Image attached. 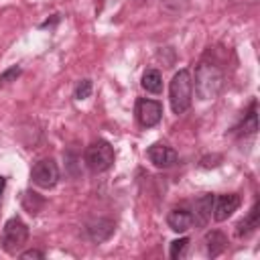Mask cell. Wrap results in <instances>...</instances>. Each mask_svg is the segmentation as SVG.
Listing matches in <instances>:
<instances>
[{
  "mask_svg": "<svg viewBox=\"0 0 260 260\" xmlns=\"http://www.w3.org/2000/svg\"><path fill=\"white\" fill-rule=\"evenodd\" d=\"M4 187H6V179H4L2 175H0V195L4 193Z\"/></svg>",
  "mask_w": 260,
  "mask_h": 260,
  "instance_id": "cell-21",
  "label": "cell"
},
{
  "mask_svg": "<svg viewBox=\"0 0 260 260\" xmlns=\"http://www.w3.org/2000/svg\"><path fill=\"white\" fill-rule=\"evenodd\" d=\"M83 158L91 173H104L114 165V148L106 140H95L85 148Z\"/></svg>",
  "mask_w": 260,
  "mask_h": 260,
  "instance_id": "cell-4",
  "label": "cell"
},
{
  "mask_svg": "<svg viewBox=\"0 0 260 260\" xmlns=\"http://www.w3.org/2000/svg\"><path fill=\"white\" fill-rule=\"evenodd\" d=\"M22 205H24V209H26L28 213H39V209L45 205V201H43V197H39L37 193L26 191V193L22 195Z\"/></svg>",
  "mask_w": 260,
  "mask_h": 260,
  "instance_id": "cell-16",
  "label": "cell"
},
{
  "mask_svg": "<svg viewBox=\"0 0 260 260\" xmlns=\"http://www.w3.org/2000/svg\"><path fill=\"white\" fill-rule=\"evenodd\" d=\"M148 158L154 167L158 169H169L177 162V152L169 146V144H162V142H154L150 148H148Z\"/></svg>",
  "mask_w": 260,
  "mask_h": 260,
  "instance_id": "cell-8",
  "label": "cell"
},
{
  "mask_svg": "<svg viewBox=\"0 0 260 260\" xmlns=\"http://www.w3.org/2000/svg\"><path fill=\"white\" fill-rule=\"evenodd\" d=\"M20 258H22V260H30V258H39V260H41V258H45V254H43L41 250H26V252L20 254Z\"/></svg>",
  "mask_w": 260,
  "mask_h": 260,
  "instance_id": "cell-20",
  "label": "cell"
},
{
  "mask_svg": "<svg viewBox=\"0 0 260 260\" xmlns=\"http://www.w3.org/2000/svg\"><path fill=\"white\" fill-rule=\"evenodd\" d=\"M169 100L175 114H185L189 110L193 100V79L187 69H181L179 73H175L169 87Z\"/></svg>",
  "mask_w": 260,
  "mask_h": 260,
  "instance_id": "cell-2",
  "label": "cell"
},
{
  "mask_svg": "<svg viewBox=\"0 0 260 260\" xmlns=\"http://www.w3.org/2000/svg\"><path fill=\"white\" fill-rule=\"evenodd\" d=\"M91 95V79H81L75 87V100H87Z\"/></svg>",
  "mask_w": 260,
  "mask_h": 260,
  "instance_id": "cell-18",
  "label": "cell"
},
{
  "mask_svg": "<svg viewBox=\"0 0 260 260\" xmlns=\"http://www.w3.org/2000/svg\"><path fill=\"white\" fill-rule=\"evenodd\" d=\"M258 223H260V219H258V201L252 205V209L248 211V215L238 223V228H236V234L242 238V236H248V234H252L256 228H258Z\"/></svg>",
  "mask_w": 260,
  "mask_h": 260,
  "instance_id": "cell-13",
  "label": "cell"
},
{
  "mask_svg": "<svg viewBox=\"0 0 260 260\" xmlns=\"http://www.w3.org/2000/svg\"><path fill=\"white\" fill-rule=\"evenodd\" d=\"M187 248H189V238H179V240H175V242L171 244L169 256H171L173 260H181V258H185Z\"/></svg>",
  "mask_w": 260,
  "mask_h": 260,
  "instance_id": "cell-17",
  "label": "cell"
},
{
  "mask_svg": "<svg viewBox=\"0 0 260 260\" xmlns=\"http://www.w3.org/2000/svg\"><path fill=\"white\" fill-rule=\"evenodd\" d=\"M205 244H207V254H209L211 258H215V256H219V254L228 248V238H225L221 232L213 230V232H209V234L205 236Z\"/></svg>",
  "mask_w": 260,
  "mask_h": 260,
  "instance_id": "cell-12",
  "label": "cell"
},
{
  "mask_svg": "<svg viewBox=\"0 0 260 260\" xmlns=\"http://www.w3.org/2000/svg\"><path fill=\"white\" fill-rule=\"evenodd\" d=\"M30 179L37 187H43V189L55 187V183L59 181V169H57L55 160L53 158H43V160L35 162V167L30 171Z\"/></svg>",
  "mask_w": 260,
  "mask_h": 260,
  "instance_id": "cell-5",
  "label": "cell"
},
{
  "mask_svg": "<svg viewBox=\"0 0 260 260\" xmlns=\"http://www.w3.org/2000/svg\"><path fill=\"white\" fill-rule=\"evenodd\" d=\"M20 75V67H12V69H8V71H4L2 75H0V85H4V83H8L10 79H14V77H18Z\"/></svg>",
  "mask_w": 260,
  "mask_h": 260,
  "instance_id": "cell-19",
  "label": "cell"
},
{
  "mask_svg": "<svg viewBox=\"0 0 260 260\" xmlns=\"http://www.w3.org/2000/svg\"><path fill=\"white\" fill-rule=\"evenodd\" d=\"M258 130V122H256V102H252V106H250V112L246 114V118H244V122H242V126L238 128V134L242 136H250V134H254Z\"/></svg>",
  "mask_w": 260,
  "mask_h": 260,
  "instance_id": "cell-15",
  "label": "cell"
},
{
  "mask_svg": "<svg viewBox=\"0 0 260 260\" xmlns=\"http://www.w3.org/2000/svg\"><path fill=\"white\" fill-rule=\"evenodd\" d=\"M167 223H169V228H171L173 232L183 234V232H187V230L193 225L191 211H187V209H173V211H169V215H167Z\"/></svg>",
  "mask_w": 260,
  "mask_h": 260,
  "instance_id": "cell-11",
  "label": "cell"
},
{
  "mask_svg": "<svg viewBox=\"0 0 260 260\" xmlns=\"http://www.w3.org/2000/svg\"><path fill=\"white\" fill-rule=\"evenodd\" d=\"M223 87V73L217 65L201 61L195 69V93L199 100H213Z\"/></svg>",
  "mask_w": 260,
  "mask_h": 260,
  "instance_id": "cell-1",
  "label": "cell"
},
{
  "mask_svg": "<svg viewBox=\"0 0 260 260\" xmlns=\"http://www.w3.org/2000/svg\"><path fill=\"white\" fill-rule=\"evenodd\" d=\"M28 240V228L22 219L18 217H10L4 228H2V236H0V244L2 250L6 254H16Z\"/></svg>",
  "mask_w": 260,
  "mask_h": 260,
  "instance_id": "cell-3",
  "label": "cell"
},
{
  "mask_svg": "<svg viewBox=\"0 0 260 260\" xmlns=\"http://www.w3.org/2000/svg\"><path fill=\"white\" fill-rule=\"evenodd\" d=\"M87 234L93 242H106L112 234H114V221L112 219H106V217H98L93 221L87 223Z\"/></svg>",
  "mask_w": 260,
  "mask_h": 260,
  "instance_id": "cell-10",
  "label": "cell"
},
{
  "mask_svg": "<svg viewBox=\"0 0 260 260\" xmlns=\"http://www.w3.org/2000/svg\"><path fill=\"white\" fill-rule=\"evenodd\" d=\"M142 87L150 93H160L162 91V75L156 69H146L142 75Z\"/></svg>",
  "mask_w": 260,
  "mask_h": 260,
  "instance_id": "cell-14",
  "label": "cell"
},
{
  "mask_svg": "<svg viewBox=\"0 0 260 260\" xmlns=\"http://www.w3.org/2000/svg\"><path fill=\"white\" fill-rule=\"evenodd\" d=\"M162 118V106L156 100H146L140 98L136 102V120L142 128H152L160 122Z\"/></svg>",
  "mask_w": 260,
  "mask_h": 260,
  "instance_id": "cell-6",
  "label": "cell"
},
{
  "mask_svg": "<svg viewBox=\"0 0 260 260\" xmlns=\"http://www.w3.org/2000/svg\"><path fill=\"white\" fill-rule=\"evenodd\" d=\"M242 199L240 195L236 193H225V195H219V197H213V219L215 221H225L238 207H240Z\"/></svg>",
  "mask_w": 260,
  "mask_h": 260,
  "instance_id": "cell-7",
  "label": "cell"
},
{
  "mask_svg": "<svg viewBox=\"0 0 260 260\" xmlns=\"http://www.w3.org/2000/svg\"><path fill=\"white\" fill-rule=\"evenodd\" d=\"M211 209H213V195H201L199 199H195V203H193V213H191V217H193V223H197V225H205L207 221H209V217H211Z\"/></svg>",
  "mask_w": 260,
  "mask_h": 260,
  "instance_id": "cell-9",
  "label": "cell"
}]
</instances>
